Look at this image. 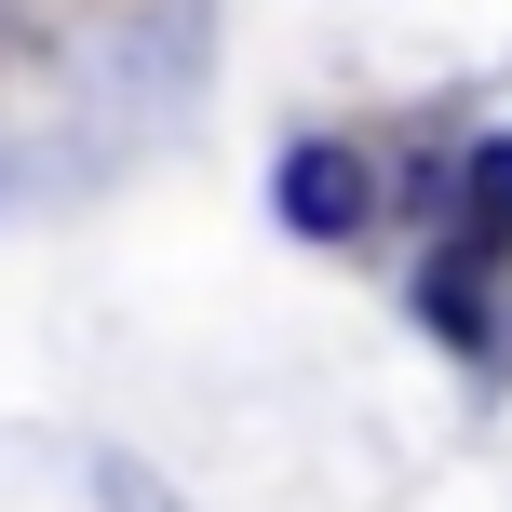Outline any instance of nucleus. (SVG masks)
Instances as JSON below:
<instances>
[{
    "mask_svg": "<svg viewBox=\"0 0 512 512\" xmlns=\"http://www.w3.org/2000/svg\"><path fill=\"white\" fill-rule=\"evenodd\" d=\"M283 230L351 243V230H364V162H351V149H297V162H283Z\"/></svg>",
    "mask_w": 512,
    "mask_h": 512,
    "instance_id": "f257e3e1",
    "label": "nucleus"
},
{
    "mask_svg": "<svg viewBox=\"0 0 512 512\" xmlns=\"http://www.w3.org/2000/svg\"><path fill=\"white\" fill-rule=\"evenodd\" d=\"M418 310H432V337H459V351L486 337V297H472V270H432V283H418Z\"/></svg>",
    "mask_w": 512,
    "mask_h": 512,
    "instance_id": "f03ea898",
    "label": "nucleus"
},
{
    "mask_svg": "<svg viewBox=\"0 0 512 512\" xmlns=\"http://www.w3.org/2000/svg\"><path fill=\"white\" fill-rule=\"evenodd\" d=\"M472 243H512V149L472 162Z\"/></svg>",
    "mask_w": 512,
    "mask_h": 512,
    "instance_id": "7ed1b4c3",
    "label": "nucleus"
}]
</instances>
